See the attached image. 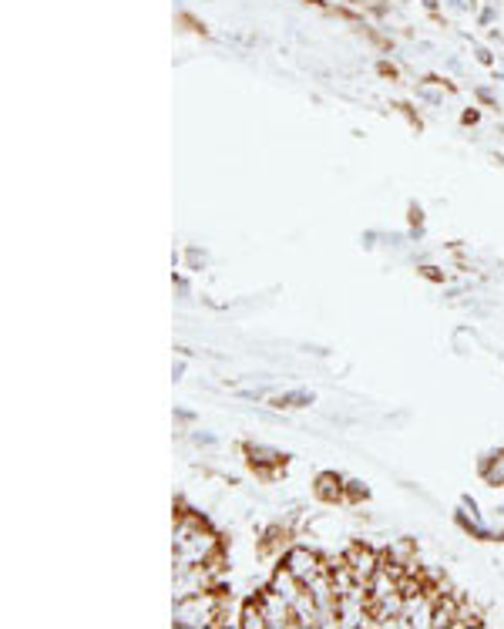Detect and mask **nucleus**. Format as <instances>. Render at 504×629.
Segmentation results:
<instances>
[{"label":"nucleus","mask_w":504,"mask_h":629,"mask_svg":"<svg viewBox=\"0 0 504 629\" xmlns=\"http://www.w3.org/2000/svg\"><path fill=\"white\" fill-rule=\"evenodd\" d=\"M215 552H219L215 531L206 529L196 515L179 518V525H175V573L206 565V562L215 559Z\"/></svg>","instance_id":"f257e3e1"},{"label":"nucleus","mask_w":504,"mask_h":629,"mask_svg":"<svg viewBox=\"0 0 504 629\" xmlns=\"http://www.w3.org/2000/svg\"><path fill=\"white\" fill-rule=\"evenodd\" d=\"M223 606L225 599L219 592H209V589H202V592H192V596H179L175 602V609H172V623L175 626H215V619L223 616Z\"/></svg>","instance_id":"f03ea898"},{"label":"nucleus","mask_w":504,"mask_h":629,"mask_svg":"<svg viewBox=\"0 0 504 629\" xmlns=\"http://www.w3.org/2000/svg\"><path fill=\"white\" fill-rule=\"evenodd\" d=\"M434 589H417V592H407L404 606H400V616H397V626H431V616H434Z\"/></svg>","instance_id":"7ed1b4c3"},{"label":"nucleus","mask_w":504,"mask_h":629,"mask_svg":"<svg viewBox=\"0 0 504 629\" xmlns=\"http://www.w3.org/2000/svg\"><path fill=\"white\" fill-rule=\"evenodd\" d=\"M259 606H263V613H266V626L269 629H290V626H296L293 606L282 599V596L273 586L259 592Z\"/></svg>","instance_id":"20e7f679"},{"label":"nucleus","mask_w":504,"mask_h":629,"mask_svg":"<svg viewBox=\"0 0 504 629\" xmlns=\"http://www.w3.org/2000/svg\"><path fill=\"white\" fill-rule=\"evenodd\" d=\"M282 569H290V573H293L296 579L307 586L309 579H313L316 573H323L326 565H323L320 556H313L309 548H290V552H286V559H282Z\"/></svg>","instance_id":"39448f33"},{"label":"nucleus","mask_w":504,"mask_h":629,"mask_svg":"<svg viewBox=\"0 0 504 629\" xmlns=\"http://www.w3.org/2000/svg\"><path fill=\"white\" fill-rule=\"evenodd\" d=\"M343 559H347V565H350L353 579L364 582V586H370V579H374V573H377L380 562H383L374 548H366V546H353Z\"/></svg>","instance_id":"423d86ee"},{"label":"nucleus","mask_w":504,"mask_h":629,"mask_svg":"<svg viewBox=\"0 0 504 629\" xmlns=\"http://www.w3.org/2000/svg\"><path fill=\"white\" fill-rule=\"evenodd\" d=\"M458 596H448L444 589L437 592L434 599V616H431V626L434 629H444V626H454V616H458Z\"/></svg>","instance_id":"0eeeda50"},{"label":"nucleus","mask_w":504,"mask_h":629,"mask_svg":"<svg viewBox=\"0 0 504 629\" xmlns=\"http://www.w3.org/2000/svg\"><path fill=\"white\" fill-rule=\"evenodd\" d=\"M239 626L246 629H266V613H263V606L259 599H249L242 606V613H239Z\"/></svg>","instance_id":"6e6552de"},{"label":"nucleus","mask_w":504,"mask_h":629,"mask_svg":"<svg viewBox=\"0 0 504 629\" xmlns=\"http://www.w3.org/2000/svg\"><path fill=\"white\" fill-rule=\"evenodd\" d=\"M249 458H252L256 468H263V464H282L280 451H273V447H259V445H249Z\"/></svg>","instance_id":"1a4fd4ad"},{"label":"nucleus","mask_w":504,"mask_h":629,"mask_svg":"<svg viewBox=\"0 0 504 629\" xmlns=\"http://www.w3.org/2000/svg\"><path fill=\"white\" fill-rule=\"evenodd\" d=\"M484 619H481V609L475 606H467V602H458V616H454V626H481Z\"/></svg>","instance_id":"9d476101"},{"label":"nucleus","mask_w":504,"mask_h":629,"mask_svg":"<svg viewBox=\"0 0 504 629\" xmlns=\"http://www.w3.org/2000/svg\"><path fill=\"white\" fill-rule=\"evenodd\" d=\"M484 481H488V485H504V451L494 455V458L484 464Z\"/></svg>","instance_id":"9b49d317"},{"label":"nucleus","mask_w":504,"mask_h":629,"mask_svg":"<svg viewBox=\"0 0 504 629\" xmlns=\"http://www.w3.org/2000/svg\"><path fill=\"white\" fill-rule=\"evenodd\" d=\"M307 404H313V394L293 391V394H280V397H273V407H307Z\"/></svg>","instance_id":"f8f14e48"},{"label":"nucleus","mask_w":504,"mask_h":629,"mask_svg":"<svg viewBox=\"0 0 504 629\" xmlns=\"http://www.w3.org/2000/svg\"><path fill=\"white\" fill-rule=\"evenodd\" d=\"M340 491H343L340 478H336V475H320V495H323V498H330V502H333Z\"/></svg>","instance_id":"ddd939ff"},{"label":"nucleus","mask_w":504,"mask_h":629,"mask_svg":"<svg viewBox=\"0 0 504 629\" xmlns=\"http://www.w3.org/2000/svg\"><path fill=\"white\" fill-rule=\"evenodd\" d=\"M477 118H481V115H477L475 108H471V112H464V115H461V122H464V125H475Z\"/></svg>","instance_id":"4468645a"},{"label":"nucleus","mask_w":504,"mask_h":629,"mask_svg":"<svg viewBox=\"0 0 504 629\" xmlns=\"http://www.w3.org/2000/svg\"><path fill=\"white\" fill-rule=\"evenodd\" d=\"M477 61H481V64H491L494 57H491V51H484V47H477Z\"/></svg>","instance_id":"2eb2a0df"}]
</instances>
